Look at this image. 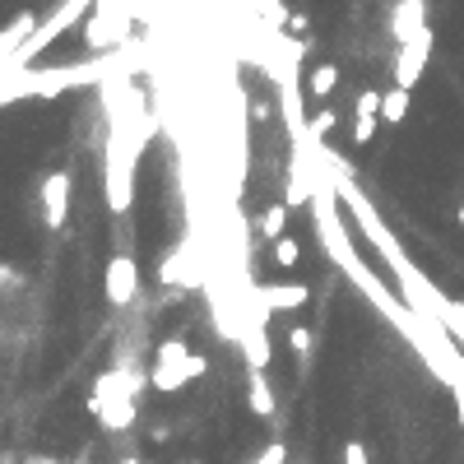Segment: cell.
<instances>
[{"instance_id": "cell-21", "label": "cell", "mask_w": 464, "mask_h": 464, "mask_svg": "<svg viewBox=\"0 0 464 464\" xmlns=\"http://www.w3.org/2000/svg\"><path fill=\"white\" fill-rule=\"evenodd\" d=\"M376 126H381V117H363V112H353V144H372Z\"/></svg>"}, {"instance_id": "cell-8", "label": "cell", "mask_w": 464, "mask_h": 464, "mask_svg": "<svg viewBox=\"0 0 464 464\" xmlns=\"http://www.w3.org/2000/svg\"><path fill=\"white\" fill-rule=\"evenodd\" d=\"M89 408L98 414V423L107 432H126L135 423V395H107V399H93L89 395Z\"/></svg>"}, {"instance_id": "cell-30", "label": "cell", "mask_w": 464, "mask_h": 464, "mask_svg": "<svg viewBox=\"0 0 464 464\" xmlns=\"http://www.w3.org/2000/svg\"><path fill=\"white\" fill-rule=\"evenodd\" d=\"M121 464H140V460H135V455H126V460H121Z\"/></svg>"}, {"instance_id": "cell-3", "label": "cell", "mask_w": 464, "mask_h": 464, "mask_svg": "<svg viewBox=\"0 0 464 464\" xmlns=\"http://www.w3.org/2000/svg\"><path fill=\"white\" fill-rule=\"evenodd\" d=\"M89 10H98V0H61V5L38 23V33H33L29 42H23V47L14 51V57H5V66H0V70H5V74H10V70H29V66L42 57V51L57 47V38H66V33H70Z\"/></svg>"}, {"instance_id": "cell-11", "label": "cell", "mask_w": 464, "mask_h": 464, "mask_svg": "<svg viewBox=\"0 0 464 464\" xmlns=\"http://www.w3.org/2000/svg\"><path fill=\"white\" fill-rule=\"evenodd\" d=\"M256 297L269 307V311H297V307H307V284H265L256 288Z\"/></svg>"}, {"instance_id": "cell-22", "label": "cell", "mask_w": 464, "mask_h": 464, "mask_svg": "<svg viewBox=\"0 0 464 464\" xmlns=\"http://www.w3.org/2000/svg\"><path fill=\"white\" fill-rule=\"evenodd\" d=\"M275 260H279V269H293L297 260H302V251H297L293 237H279V241H275Z\"/></svg>"}, {"instance_id": "cell-25", "label": "cell", "mask_w": 464, "mask_h": 464, "mask_svg": "<svg viewBox=\"0 0 464 464\" xmlns=\"http://www.w3.org/2000/svg\"><path fill=\"white\" fill-rule=\"evenodd\" d=\"M288 344H293V353H302V358H307V353H311V330L293 325V330H288Z\"/></svg>"}, {"instance_id": "cell-9", "label": "cell", "mask_w": 464, "mask_h": 464, "mask_svg": "<svg viewBox=\"0 0 464 464\" xmlns=\"http://www.w3.org/2000/svg\"><path fill=\"white\" fill-rule=\"evenodd\" d=\"M205 353H190V358L186 363H177V367H153V390H162V395H168V390H181L186 386V381H196V376H205Z\"/></svg>"}, {"instance_id": "cell-19", "label": "cell", "mask_w": 464, "mask_h": 464, "mask_svg": "<svg viewBox=\"0 0 464 464\" xmlns=\"http://www.w3.org/2000/svg\"><path fill=\"white\" fill-rule=\"evenodd\" d=\"M190 358V348L181 344V339H162L158 344V363L153 367H177V363H186Z\"/></svg>"}, {"instance_id": "cell-12", "label": "cell", "mask_w": 464, "mask_h": 464, "mask_svg": "<svg viewBox=\"0 0 464 464\" xmlns=\"http://www.w3.org/2000/svg\"><path fill=\"white\" fill-rule=\"evenodd\" d=\"M237 344H241V353H247V367L265 372V363H269V335H265V325L247 320V325L237 330Z\"/></svg>"}, {"instance_id": "cell-14", "label": "cell", "mask_w": 464, "mask_h": 464, "mask_svg": "<svg viewBox=\"0 0 464 464\" xmlns=\"http://www.w3.org/2000/svg\"><path fill=\"white\" fill-rule=\"evenodd\" d=\"M247 404H251V414L275 418V390H269L265 372H256V367H251V381H247Z\"/></svg>"}, {"instance_id": "cell-5", "label": "cell", "mask_w": 464, "mask_h": 464, "mask_svg": "<svg viewBox=\"0 0 464 464\" xmlns=\"http://www.w3.org/2000/svg\"><path fill=\"white\" fill-rule=\"evenodd\" d=\"M427 61H432V29H423L414 42H399V51H395V84L414 89L418 74L427 70Z\"/></svg>"}, {"instance_id": "cell-27", "label": "cell", "mask_w": 464, "mask_h": 464, "mask_svg": "<svg viewBox=\"0 0 464 464\" xmlns=\"http://www.w3.org/2000/svg\"><path fill=\"white\" fill-rule=\"evenodd\" d=\"M288 33L302 38V33H307V14H288Z\"/></svg>"}, {"instance_id": "cell-6", "label": "cell", "mask_w": 464, "mask_h": 464, "mask_svg": "<svg viewBox=\"0 0 464 464\" xmlns=\"http://www.w3.org/2000/svg\"><path fill=\"white\" fill-rule=\"evenodd\" d=\"M66 214H70V172H51L42 181V223L61 228Z\"/></svg>"}, {"instance_id": "cell-7", "label": "cell", "mask_w": 464, "mask_h": 464, "mask_svg": "<svg viewBox=\"0 0 464 464\" xmlns=\"http://www.w3.org/2000/svg\"><path fill=\"white\" fill-rule=\"evenodd\" d=\"M427 29V0H399L390 10V38L395 42H414Z\"/></svg>"}, {"instance_id": "cell-1", "label": "cell", "mask_w": 464, "mask_h": 464, "mask_svg": "<svg viewBox=\"0 0 464 464\" xmlns=\"http://www.w3.org/2000/svg\"><path fill=\"white\" fill-rule=\"evenodd\" d=\"M135 61H130V47H121L117 57H93V61H74V66H51V70H10L5 74V93L0 102H14V98H57L66 89H79V84H107V79L126 74Z\"/></svg>"}, {"instance_id": "cell-32", "label": "cell", "mask_w": 464, "mask_h": 464, "mask_svg": "<svg viewBox=\"0 0 464 464\" xmlns=\"http://www.w3.org/2000/svg\"><path fill=\"white\" fill-rule=\"evenodd\" d=\"M181 464H196V460H181Z\"/></svg>"}, {"instance_id": "cell-31", "label": "cell", "mask_w": 464, "mask_h": 464, "mask_svg": "<svg viewBox=\"0 0 464 464\" xmlns=\"http://www.w3.org/2000/svg\"><path fill=\"white\" fill-rule=\"evenodd\" d=\"M460 223H464V205H460Z\"/></svg>"}, {"instance_id": "cell-17", "label": "cell", "mask_w": 464, "mask_h": 464, "mask_svg": "<svg viewBox=\"0 0 464 464\" xmlns=\"http://www.w3.org/2000/svg\"><path fill=\"white\" fill-rule=\"evenodd\" d=\"M404 117H408V89L395 84V89L386 93V102H381V121H386V126H399Z\"/></svg>"}, {"instance_id": "cell-23", "label": "cell", "mask_w": 464, "mask_h": 464, "mask_svg": "<svg viewBox=\"0 0 464 464\" xmlns=\"http://www.w3.org/2000/svg\"><path fill=\"white\" fill-rule=\"evenodd\" d=\"M381 102H386V93L363 89V93H358V102H353V112H363V117H381Z\"/></svg>"}, {"instance_id": "cell-16", "label": "cell", "mask_w": 464, "mask_h": 464, "mask_svg": "<svg viewBox=\"0 0 464 464\" xmlns=\"http://www.w3.org/2000/svg\"><path fill=\"white\" fill-rule=\"evenodd\" d=\"M162 284H200V275H196V265H190V256L181 251V256H172V260H162Z\"/></svg>"}, {"instance_id": "cell-20", "label": "cell", "mask_w": 464, "mask_h": 464, "mask_svg": "<svg viewBox=\"0 0 464 464\" xmlns=\"http://www.w3.org/2000/svg\"><path fill=\"white\" fill-rule=\"evenodd\" d=\"M335 126H339V117L330 112V107H320V112H311V121H307V135H311V140H325Z\"/></svg>"}, {"instance_id": "cell-29", "label": "cell", "mask_w": 464, "mask_h": 464, "mask_svg": "<svg viewBox=\"0 0 464 464\" xmlns=\"http://www.w3.org/2000/svg\"><path fill=\"white\" fill-rule=\"evenodd\" d=\"M23 464H61V460H51V455H29Z\"/></svg>"}, {"instance_id": "cell-10", "label": "cell", "mask_w": 464, "mask_h": 464, "mask_svg": "<svg viewBox=\"0 0 464 464\" xmlns=\"http://www.w3.org/2000/svg\"><path fill=\"white\" fill-rule=\"evenodd\" d=\"M126 38V19H117L112 0H98V19H89V47H117Z\"/></svg>"}, {"instance_id": "cell-26", "label": "cell", "mask_w": 464, "mask_h": 464, "mask_svg": "<svg viewBox=\"0 0 464 464\" xmlns=\"http://www.w3.org/2000/svg\"><path fill=\"white\" fill-rule=\"evenodd\" d=\"M344 464H372V460H367V446H363V442H348V446H344Z\"/></svg>"}, {"instance_id": "cell-2", "label": "cell", "mask_w": 464, "mask_h": 464, "mask_svg": "<svg viewBox=\"0 0 464 464\" xmlns=\"http://www.w3.org/2000/svg\"><path fill=\"white\" fill-rule=\"evenodd\" d=\"M135 126H144L140 107L126 117L112 102V135H107V153H102V162H107V209L112 214H126L135 205V158H140V144L149 135V130H135Z\"/></svg>"}, {"instance_id": "cell-13", "label": "cell", "mask_w": 464, "mask_h": 464, "mask_svg": "<svg viewBox=\"0 0 464 464\" xmlns=\"http://www.w3.org/2000/svg\"><path fill=\"white\" fill-rule=\"evenodd\" d=\"M33 33H38V19H33L29 10H19V14L5 23V33H0V57H14V51L29 42Z\"/></svg>"}, {"instance_id": "cell-4", "label": "cell", "mask_w": 464, "mask_h": 464, "mask_svg": "<svg viewBox=\"0 0 464 464\" xmlns=\"http://www.w3.org/2000/svg\"><path fill=\"white\" fill-rule=\"evenodd\" d=\"M102 293L112 307H130L135 293H140V265L130 256H112L107 260V275H102Z\"/></svg>"}, {"instance_id": "cell-15", "label": "cell", "mask_w": 464, "mask_h": 464, "mask_svg": "<svg viewBox=\"0 0 464 464\" xmlns=\"http://www.w3.org/2000/svg\"><path fill=\"white\" fill-rule=\"evenodd\" d=\"M335 89H339V66L325 61V66H316V70L307 74V98H311V102H325Z\"/></svg>"}, {"instance_id": "cell-18", "label": "cell", "mask_w": 464, "mask_h": 464, "mask_svg": "<svg viewBox=\"0 0 464 464\" xmlns=\"http://www.w3.org/2000/svg\"><path fill=\"white\" fill-rule=\"evenodd\" d=\"M284 228H288V205H269V209H265V218H260L265 241H279V237H284Z\"/></svg>"}, {"instance_id": "cell-28", "label": "cell", "mask_w": 464, "mask_h": 464, "mask_svg": "<svg viewBox=\"0 0 464 464\" xmlns=\"http://www.w3.org/2000/svg\"><path fill=\"white\" fill-rule=\"evenodd\" d=\"M451 395H455V414H460V427H464V381H455Z\"/></svg>"}, {"instance_id": "cell-24", "label": "cell", "mask_w": 464, "mask_h": 464, "mask_svg": "<svg viewBox=\"0 0 464 464\" xmlns=\"http://www.w3.org/2000/svg\"><path fill=\"white\" fill-rule=\"evenodd\" d=\"M251 464H288V451H284V442H269V446H265V451L251 460Z\"/></svg>"}]
</instances>
